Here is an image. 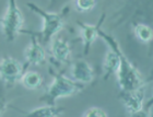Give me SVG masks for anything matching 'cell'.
I'll use <instances>...</instances> for the list:
<instances>
[{"label": "cell", "instance_id": "6da1fadb", "mask_svg": "<svg viewBox=\"0 0 153 117\" xmlns=\"http://www.w3.org/2000/svg\"><path fill=\"white\" fill-rule=\"evenodd\" d=\"M99 36L104 38L109 44V46L114 47L119 55V68L117 71V81L121 92H132L143 88V79H142L140 72L131 63L130 60L125 56L118 43L115 41V38L109 36L108 34H106L105 32H103L101 29L99 31Z\"/></svg>", "mask_w": 153, "mask_h": 117}, {"label": "cell", "instance_id": "7a4b0ae2", "mask_svg": "<svg viewBox=\"0 0 153 117\" xmlns=\"http://www.w3.org/2000/svg\"><path fill=\"white\" fill-rule=\"evenodd\" d=\"M83 88H84L83 84H80L72 79H69L64 75H56L53 83L48 88L44 101L47 103V105H55V102L57 100L76 94Z\"/></svg>", "mask_w": 153, "mask_h": 117}, {"label": "cell", "instance_id": "3957f363", "mask_svg": "<svg viewBox=\"0 0 153 117\" xmlns=\"http://www.w3.org/2000/svg\"><path fill=\"white\" fill-rule=\"evenodd\" d=\"M23 22H24V19H23L21 10L19 9V7L16 6L14 1H10L8 3L6 12L0 21L1 30L8 41H13L16 38V36L22 29Z\"/></svg>", "mask_w": 153, "mask_h": 117}, {"label": "cell", "instance_id": "277c9868", "mask_svg": "<svg viewBox=\"0 0 153 117\" xmlns=\"http://www.w3.org/2000/svg\"><path fill=\"white\" fill-rule=\"evenodd\" d=\"M30 7H32L33 10L42 16L43 19V30L41 34L43 36L44 42H48L51 37H54L58 32L64 28V18L60 13H51L46 12L37 6H34L32 3H29Z\"/></svg>", "mask_w": 153, "mask_h": 117}, {"label": "cell", "instance_id": "5b68a950", "mask_svg": "<svg viewBox=\"0 0 153 117\" xmlns=\"http://www.w3.org/2000/svg\"><path fill=\"white\" fill-rule=\"evenodd\" d=\"M22 65L12 57L0 60V79L6 83H14L22 77Z\"/></svg>", "mask_w": 153, "mask_h": 117}, {"label": "cell", "instance_id": "8992f818", "mask_svg": "<svg viewBox=\"0 0 153 117\" xmlns=\"http://www.w3.org/2000/svg\"><path fill=\"white\" fill-rule=\"evenodd\" d=\"M71 78L74 81L80 83V84H85V83L92 82L94 79V71L92 67L85 60H76L72 63L71 67Z\"/></svg>", "mask_w": 153, "mask_h": 117}, {"label": "cell", "instance_id": "52a82bcc", "mask_svg": "<svg viewBox=\"0 0 153 117\" xmlns=\"http://www.w3.org/2000/svg\"><path fill=\"white\" fill-rule=\"evenodd\" d=\"M121 101L130 114L140 111L144 106V88L132 92H121Z\"/></svg>", "mask_w": 153, "mask_h": 117}, {"label": "cell", "instance_id": "ba28073f", "mask_svg": "<svg viewBox=\"0 0 153 117\" xmlns=\"http://www.w3.org/2000/svg\"><path fill=\"white\" fill-rule=\"evenodd\" d=\"M51 54L56 61L60 63H66L69 60L71 54V49L69 43L64 38L56 37L51 43Z\"/></svg>", "mask_w": 153, "mask_h": 117}, {"label": "cell", "instance_id": "9c48e42d", "mask_svg": "<svg viewBox=\"0 0 153 117\" xmlns=\"http://www.w3.org/2000/svg\"><path fill=\"white\" fill-rule=\"evenodd\" d=\"M24 58L31 65H42L46 58L44 48L36 41H32V43L24 51Z\"/></svg>", "mask_w": 153, "mask_h": 117}, {"label": "cell", "instance_id": "30bf717a", "mask_svg": "<svg viewBox=\"0 0 153 117\" xmlns=\"http://www.w3.org/2000/svg\"><path fill=\"white\" fill-rule=\"evenodd\" d=\"M102 23V20L100 21L99 25H91L86 23H79L81 26V32H82V41L83 46H84V54H88L90 49V46L95 41V38L99 36L100 24Z\"/></svg>", "mask_w": 153, "mask_h": 117}, {"label": "cell", "instance_id": "8fae6325", "mask_svg": "<svg viewBox=\"0 0 153 117\" xmlns=\"http://www.w3.org/2000/svg\"><path fill=\"white\" fill-rule=\"evenodd\" d=\"M118 68H119V55L116 51V49L112 47V51H109L106 54L105 59H104V70L106 72L105 78L109 77L113 73H117Z\"/></svg>", "mask_w": 153, "mask_h": 117}, {"label": "cell", "instance_id": "7c38bea8", "mask_svg": "<svg viewBox=\"0 0 153 117\" xmlns=\"http://www.w3.org/2000/svg\"><path fill=\"white\" fill-rule=\"evenodd\" d=\"M64 112V108L57 107L55 105H45L41 106L32 112H30L27 117H58Z\"/></svg>", "mask_w": 153, "mask_h": 117}, {"label": "cell", "instance_id": "4fadbf2b", "mask_svg": "<svg viewBox=\"0 0 153 117\" xmlns=\"http://www.w3.org/2000/svg\"><path fill=\"white\" fill-rule=\"evenodd\" d=\"M21 83L29 90H35L38 89L43 83V78L36 71H27L23 73L21 77Z\"/></svg>", "mask_w": 153, "mask_h": 117}, {"label": "cell", "instance_id": "5bb4252c", "mask_svg": "<svg viewBox=\"0 0 153 117\" xmlns=\"http://www.w3.org/2000/svg\"><path fill=\"white\" fill-rule=\"evenodd\" d=\"M134 35L138 39H140L143 43H149L153 38V29L148 24L139 23L134 26Z\"/></svg>", "mask_w": 153, "mask_h": 117}, {"label": "cell", "instance_id": "9a60e30c", "mask_svg": "<svg viewBox=\"0 0 153 117\" xmlns=\"http://www.w3.org/2000/svg\"><path fill=\"white\" fill-rule=\"evenodd\" d=\"M74 4L79 11L86 12V11H91L97 3H96V1H90V0H88V1L86 0H79V1H76Z\"/></svg>", "mask_w": 153, "mask_h": 117}, {"label": "cell", "instance_id": "2e32d148", "mask_svg": "<svg viewBox=\"0 0 153 117\" xmlns=\"http://www.w3.org/2000/svg\"><path fill=\"white\" fill-rule=\"evenodd\" d=\"M83 117H108V115L101 107H91L84 113Z\"/></svg>", "mask_w": 153, "mask_h": 117}, {"label": "cell", "instance_id": "e0dca14e", "mask_svg": "<svg viewBox=\"0 0 153 117\" xmlns=\"http://www.w3.org/2000/svg\"><path fill=\"white\" fill-rule=\"evenodd\" d=\"M130 117H151L150 110H148V108H146L143 106V108H142V110L136 112V113H132V114H130Z\"/></svg>", "mask_w": 153, "mask_h": 117}, {"label": "cell", "instance_id": "ac0fdd59", "mask_svg": "<svg viewBox=\"0 0 153 117\" xmlns=\"http://www.w3.org/2000/svg\"><path fill=\"white\" fill-rule=\"evenodd\" d=\"M152 104H153V96H152V98H150V101L148 102V104L146 105V106H144V107H146V108H148V110H150L151 105H152Z\"/></svg>", "mask_w": 153, "mask_h": 117}]
</instances>
